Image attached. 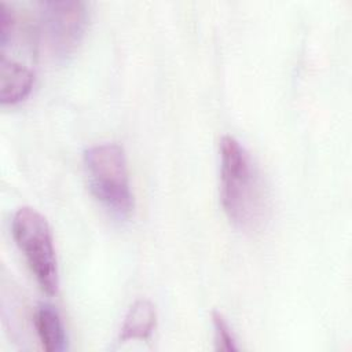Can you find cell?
I'll return each mask as SVG.
<instances>
[{
  "label": "cell",
  "mask_w": 352,
  "mask_h": 352,
  "mask_svg": "<svg viewBox=\"0 0 352 352\" xmlns=\"http://www.w3.org/2000/svg\"><path fill=\"white\" fill-rule=\"evenodd\" d=\"M34 327L45 351L60 352L66 348V333L58 311L50 304H41L34 314Z\"/></svg>",
  "instance_id": "obj_7"
},
{
  "label": "cell",
  "mask_w": 352,
  "mask_h": 352,
  "mask_svg": "<svg viewBox=\"0 0 352 352\" xmlns=\"http://www.w3.org/2000/svg\"><path fill=\"white\" fill-rule=\"evenodd\" d=\"M34 74L30 66L1 58L0 60V102L1 104H15L23 100L32 91Z\"/></svg>",
  "instance_id": "obj_5"
},
{
  "label": "cell",
  "mask_w": 352,
  "mask_h": 352,
  "mask_svg": "<svg viewBox=\"0 0 352 352\" xmlns=\"http://www.w3.org/2000/svg\"><path fill=\"white\" fill-rule=\"evenodd\" d=\"M84 168L94 197L114 216H129L133 195L122 146L107 142L88 147L84 151Z\"/></svg>",
  "instance_id": "obj_2"
},
{
  "label": "cell",
  "mask_w": 352,
  "mask_h": 352,
  "mask_svg": "<svg viewBox=\"0 0 352 352\" xmlns=\"http://www.w3.org/2000/svg\"><path fill=\"white\" fill-rule=\"evenodd\" d=\"M157 323L155 307L146 298L136 300L128 309L120 330V341L146 340L148 338Z\"/></svg>",
  "instance_id": "obj_6"
},
{
  "label": "cell",
  "mask_w": 352,
  "mask_h": 352,
  "mask_svg": "<svg viewBox=\"0 0 352 352\" xmlns=\"http://www.w3.org/2000/svg\"><path fill=\"white\" fill-rule=\"evenodd\" d=\"M220 153V202L227 219L241 231H256L268 217V195L258 168L243 144L224 135Z\"/></svg>",
  "instance_id": "obj_1"
},
{
  "label": "cell",
  "mask_w": 352,
  "mask_h": 352,
  "mask_svg": "<svg viewBox=\"0 0 352 352\" xmlns=\"http://www.w3.org/2000/svg\"><path fill=\"white\" fill-rule=\"evenodd\" d=\"M38 23L51 55L56 59H66L84 37L88 23L87 3L80 0L40 1Z\"/></svg>",
  "instance_id": "obj_4"
},
{
  "label": "cell",
  "mask_w": 352,
  "mask_h": 352,
  "mask_svg": "<svg viewBox=\"0 0 352 352\" xmlns=\"http://www.w3.org/2000/svg\"><path fill=\"white\" fill-rule=\"evenodd\" d=\"M213 327H214V340H216V348L221 351H238L236 340L234 333L231 331V327L228 326L227 320L220 312H213Z\"/></svg>",
  "instance_id": "obj_8"
},
{
  "label": "cell",
  "mask_w": 352,
  "mask_h": 352,
  "mask_svg": "<svg viewBox=\"0 0 352 352\" xmlns=\"http://www.w3.org/2000/svg\"><path fill=\"white\" fill-rule=\"evenodd\" d=\"M11 232L41 290L55 294L59 275L52 232L47 219L34 208L22 206L12 216Z\"/></svg>",
  "instance_id": "obj_3"
}]
</instances>
